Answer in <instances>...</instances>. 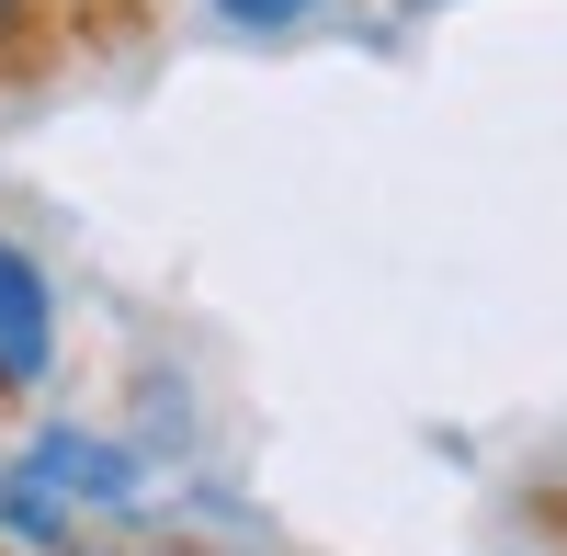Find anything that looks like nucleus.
<instances>
[{
  "label": "nucleus",
  "mask_w": 567,
  "mask_h": 556,
  "mask_svg": "<svg viewBox=\"0 0 567 556\" xmlns=\"http://www.w3.org/2000/svg\"><path fill=\"white\" fill-rule=\"evenodd\" d=\"M0 454H12V477L45 500V523H58L69 545H91V534H159L171 488H182V466L148 432L80 421V409H23V432Z\"/></svg>",
  "instance_id": "1"
},
{
  "label": "nucleus",
  "mask_w": 567,
  "mask_h": 556,
  "mask_svg": "<svg viewBox=\"0 0 567 556\" xmlns=\"http://www.w3.org/2000/svg\"><path fill=\"white\" fill-rule=\"evenodd\" d=\"M58 375H69V285L23 227H0V421L45 409Z\"/></svg>",
  "instance_id": "2"
},
{
  "label": "nucleus",
  "mask_w": 567,
  "mask_h": 556,
  "mask_svg": "<svg viewBox=\"0 0 567 556\" xmlns=\"http://www.w3.org/2000/svg\"><path fill=\"white\" fill-rule=\"evenodd\" d=\"M194 12L216 23V34H239V45H296V34H318L341 0H194Z\"/></svg>",
  "instance_id": "3"
},
{
  "label": "nucleus",
  "mask_w": 567,
  "mask_h": 556,
  "mask_svg": "<svg viewBox=\"0 0 567 556\" xmlns=\"http://www.w3.org/2000/svg\"><path fill=\"white\" fill-rule=\"evenodd\" d=\"M45 45H58V23H45V0H0V80H23Z\"/></svg>",
  "instance_id": "4"
},
{
  "label": "nucleus",
  "mask_w": 567,
  "mask_h": 556,
  "mask_svg": "<svg viewBox=\"0 0 567 556\" xmlns=\"http://www.w3.org/2000/svg\"><path fill=\"white\" fill-rule=\"evenodd\" d=\"M58 45H80V23H148V0H45Z\"/></svg>",
  "instance_id": "5"
},
{
  "label": "nucleus",
  "mask_w": 567,
  "mask_h": 556,
  "mask_svg": "<svg viewBox=\"0 0 567 556\" xmlns=\"http://www.w3.org/2000/svg\"><path fill=\"white\" fill-rule=\"evenodd\" d=\"M69 556H216V545H194V534H91Z\"/></svg>",
  "instance_id": "6"
},
{
  "label": "nucleus",
  "mask_w": 567,
  "mask_h": 556,
  "mask_svg": "<svg viewBox=\"0 0 567 556\" xmlns=\"http://www.w3.org/2000/svg\"><path fill=\"white\" fill-rule=\"evenodd\" d=\"M386 12H443V0H386Z\"/></svg>",
  "instance_id": "7"
}]
</instances>
